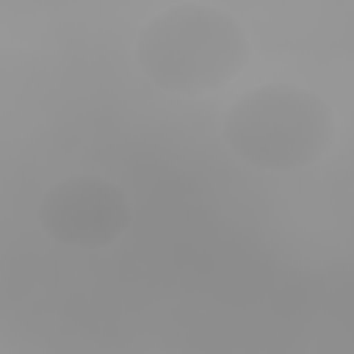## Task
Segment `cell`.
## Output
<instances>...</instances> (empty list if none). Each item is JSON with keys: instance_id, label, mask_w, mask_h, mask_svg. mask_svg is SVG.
Wrapping results in <instances>:
<instances>
[{"instance_id": "6da1fadb", "label": "cell", "mask_w": 354, "mask_h": 354, "mask_svg": "<svg viewBox=\"0 0 354 354\" xmlns=\"http://www.w3.org/2000/svg\"><path fill=\"white\" fill-rule=\"evenodd\" d=\"M136 64L169 94L199 97L232 83L249 64L241 22L205 3H177L155 14L136 36Z\"/></svg>"}, {"instance_id": "7a4b0ae2", "label": "cell", "mask_w": 354, "mask_h": 354, "mask_svg": "<svg viewBox=\"0 0 354 354\" xmlns=\"http://www.w3.org/2000/svg\"><path fill=\"white\" fill-rule=\"evenodd\" d=\"M232 155L263 171H296L318 163L335 144V113L313 91L266 83L238 97L221 122Z\"/></svg>"}, {"instance_id": "3957f363", "label": "cell", "mask_w": 354, "mask_h": 354, "mask_svg": "<svg viewBox=\"0 0 354 354\" xmlns=\"http://www.w3.org/2000/svg\"><path fill=\"white\" fill-rule=\"evenodd\" d=\"M36 218L55 243L72 249H105L127 232L133 207L116 183L75 174L44 191Z\"/></svg>"}]
</instances>
